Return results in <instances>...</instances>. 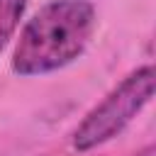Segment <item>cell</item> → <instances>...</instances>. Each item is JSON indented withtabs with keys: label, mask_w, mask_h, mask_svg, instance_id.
<instances>
[{
	"label": "cell",
	"mask_w": 156,
	"mask_h": 156,
	"mask_svg": "<svg viewBox=\"0 0 156 156\" xmlns=\"http://www.w3.org/2000/svg\"><path fill=\"white\" fill-rule=\"evenodd\" d=\"M95 32L90 0H51L20 32L12 71L22 78L54 73L76 61Z\"/></svg>",
	"instance_id": "6da1fadb"
},
{
	"label": "cell",
	"mask_w": 156,
	"mask_h": 156,
	"mask_svg": "<svg viewBox=\"0 0 156 156\" xmlns=\"http://www.w3.org/2000/svg\"><path fill=\"white\" fill-rule=\"evenodd\" d=\"M156 73L154 66L146 63L132 71L119 85H115L76 127L73 149L85 154L110 139H115L154 98Z\"/></svg>",
	"instance_id": "7a4b0ae2"
},
{
	"label": "cell",
	"mask_w": 156,
	"mask_h": 156,
	"mask_svg": "<svg viewBox=\"0 0 156 156\" xmlns=\"http://www.w3.org/2000/svg\"><path fill=\"white\" fill-rule=\"evenodd\" d=\"M27 0H0V51L15 34L22 15H24Z\"/></svg>",
	"instance_id": "3957f363"
},
{
	"label": "cell",
	"mask_w": 156,
	"mask_h": 156,
	"mask_svg": "<svg viewBox=\"0 0 156 156\" xmlns=\"http://www.w3.org/2000/svg\"><path fill=\"white\" fill-rule=\"evenodd\" d=\"M134 156H156V149H154V144H146L141 151H136Z\"/></svg>",
	"instance_id": "277c9868"
}]
</instances>
